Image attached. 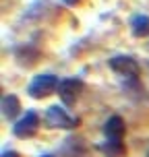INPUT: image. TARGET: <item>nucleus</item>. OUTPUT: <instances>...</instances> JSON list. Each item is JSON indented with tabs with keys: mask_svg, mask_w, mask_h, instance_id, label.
Masks as SVG:
<instances>
[{
	"mask_svg": "<svg viewBox=\"0 0 149 157\" xmlns=\"http://www.w3.org/2000/svg\"><path fill=\"white\" fill-rule=\"evenodd\" d=\"M79 2H81V0H64V4H69V6H75Z\"/></svg>",
	"mask_w": 149,
	"mask_h": 157,
	"instance_id": "11",
	"label": "nucleus"
},
{
	"mask_svg": "<svg viewBox=\"0 0 149 157\" xmlns=\"http://www.w3.org/2000/svg\"><path fill=\"white\" fill-rule=\"evenodd\" d=\"M2 157H21V155H19L17 151H4V153H2Z\"/></svg>",
	"mask_w": 149,
	"mask_h": 157,
	"instance_id": "10",
	"label": "nucleus"
},
{
	"mask_svg": "<svg viewBox=\"0 0 149 157\" xmlns=\"http://www.w3.org/2000/svg\"><path fill=\"white\" fill-rule=\"evenodd\" d=\"M147 157H149V151H147Z\"/></svg>",
	"mask_w": 149,
	"mask_h": 157,
	"instance_id": "13",
	"label": "nucleus"
},
{
	"mask_svg": "<svg viewBox=\"0 0 149 157\" xmlns=\"http://www.w3.org/2000/svg\"><path fill=\"white\" fill-rule=\"evenodd\" d=\"M37 128H39L37 112L27 110L23 116L15 122V126H13V134H15L17 139H31L33 134L37 132Z\"/></svg>",
	"mask_w": 149,
	"mask_h": 157,
	"instance_id": "4",
	"label": "nucleus"
},
{
	"mask_svg": "<svg viewBox=\"0 0 149 157\" xmlns=\"http://www.w3.org/2000/svg\"><path fill=\"white\" fill-rule=\"evenodd\" d=\"M21 112V103H19V97L13 93H6L2 97V116L6 120H15Z\"/></svg>",
	"mask_w": 149,
	"mask_h": 157,
	"instance_id": "7",
	"label": "nucleus"
},
{
	"mask_svg": "<svg viewBox=\"0 0 149 157\" xmlns=\"http://www.w3.org/2000/svg\"><path fill=\"white\" fill-rule=\"evenodd\" d=\"M58 85H60V81L54 75H37L27 85V93L33 99H44L48 95H52L54 91H58Z\"/></svg>",
	"mask_w": 149,
	"mask_h": 157,
	"instance_id": "1",
	"label": "nucleus"
},
{
	"mask_svg": "<svg viewBox=\"0 0 149 157\" xmlns=\"http://www.w3.org/2000/svg\"><path fill=\"white\" fill-rule=\"evenodd\" d=\"M100 151L106 157H124L126 155V147L122 141H106L100 145Z\"/></svg>",
	"mask_w": 149,
	"mask_h": 157,
	"instance_id": "9",
	"label": "nucleus"
},
{
	"mask_svg": "<svg viewBox=\"0 0 149 157\" xmlns=\"http://www.w3.org/2000/svg\"><path fill=\"white\" fill-rule=\"evenodd\" d=\"M108 66L116 75L126 78H139V75H141V66L133 56H114L108 60Z\"/></svg>",
	"mask_w": 149,
	"mask_h": 157,
	"instance_id": "3",
	"label": "nucleus"
},
{
	"mask_svg": "<svg viewBox=\"0 0 149 157\" xmlns=\"http://www.w3.org/2000/svg\"><path fill=\"white\" fill-rule=\"evenodd\" d=\"M124 120L120 116H110L104 124V134H106V141H122L124 136Z\"/></svg>",
	"mask_w": 149,
	"mask_h": 157,
	"instance_id": "6",
	"label": "nucleus"
},
{
	"mask_svg": "<svg viewBox=\"0 0 149 157\" xmlns=\"http://www.w3.org/2000/svg\"><path fill=\"white\" fill-rule=\"evenodd\" d=\"M39 157H56V155H50V153H46V155H39Z\"/></svg>",
	"mask_w": 149,
	"mask_h": 157,
	"instance_id": "12",
	"label": "nucleus"
},
{
	"mask_svg": "<svg viewBox=\"0 0 149 157\" xmlns=\"http://www.w3.org/2000/svg\"><path fill=\"white\" fill-rule=\"evenodd\" d=\"M46 124L50 128H62V130H73L79 126V118H73L69 112L60 105H50L46 110Z\"/></svg>",
	"mask_w": 149,
	"mask_h": 157,
	"instance_id": "2",
	"label": "nucleus"
},
{
	"mask_svg": "<svg viewBox=\"0 0 149 157\" xmlns=\"http://www.w3.org/2000/svg\"><path fill=\"white\" fill-rule=\"evenodd\" d=\"M83 91V81L77 77H71V78H64L60 81V85H58V95H60V101L64 105H75L79 99V95Z\"/></svg>",
	"mask_w": 149,
	"mask_h": 157,
	"instance_id": "5",
	"label": "nucleus"
},
{
	"mask_svg": "<svg viewBox=\"0 0 149 157\" xmlns=\"http://www.w3.org/2000/svg\"><path fill=\"white\" fill-rule=\"evenodd\" d=\"M131 33H133L135 37L149 35V17L147 15H135L131 19Z\"/></svg>",
	"mask_w": 149,
	"mask_h": 157,
	"instance_id": "8",
	"label": "nucleus"
}]
</instances>
